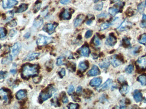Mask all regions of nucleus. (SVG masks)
<instances>
[{
    "instance_id": "f257e3e1",
    "label": "nucleus",
    "mask_w": 146,
    "mask_h": 109,
    "mask_svg": "<svg viewBox=\"0 0 146 109\" xmlns=\"http://www.w3.org/2000/svg\"><path fill=\"white\" fill-rule=\"evenodd\" d=\"M39 66L37 64H26L24 65L22 71V77L24 79L29 78V77L36 75L39 72Z\"/></svg>"
},
{
    "instance_id": "f03ea898",
    "label": "nucleus",
    "mask_w": 146,
    "mask_h": 109,
    "mask_svg": "<svg viewBox=\"0 0 146 109\" xmlns=\"http://www.w3.org/2000/svg\"><path fill=\"white\" fill-rule=\"evenodd\" d=\"M54 91V89L52 86H48L45 88L40 94L38 98L40 103H43L45 101L47 100L50 98L52 96L53 93Z\"/></svg>"
},
{
    "instance_id": "7ed1b4c3",
    "label": "nucleus",
    "mask_w": 146,
    "mask_h": 109,
    "mask_svg": "<svg viewBox=\"0 0 146 109\" xmlns=\"http://www.w3.org/2000/svg\"><path fill=\"white\" fill-rule=\"evenodd\" d=\"M52 38L40 35L36 41V43L39 46H45L51 43L52 41Z\"/></svg>"
},
{
    "instance_id": "20e7f679",
    "label": "nucleus",
    "mask_w": 146,
    "mask_h": 109,
    "mask_svg": "<svg viewBox=\"0 0 146 109\" xmlns=\"http://www.w3.org/2000/svg\"><path fill=\"white\" fill-rule=\"evenodd\" d=\"M123 6L124 4L123 3L115 4L113 7L109 8V13L112 16H115L117 14L120 12V9L123 8Z\"/></svg>"
},
{
    "instance_id": "39448f33",
    "label": "nucleus",
    "mask_w": 146,
    "mask_h": 109,
    "mask_svg": "<svg viewBox=\"0 0 146 109\" xmlns=\"http://www.w3.org/2000/svg\"><path fill=\"white\" fill-rule=\"evenodd\" d=\"M10 92L7 90L1 88L0 89V99L4 101L6 104L9 103L10 100Z\"/></svg>"
},
{
    "instance_id": "423d86ee",
    "label": "nucleus",
    "mask_w": 146,
    "mask_h": 109,
    "mask_svg": "<svg viewBox=\"0 0 146 109\" xmlns=\"http://www.w3.org/2000/svg\"><path fill=\"white\" fill-rule=\"evenodd\" d=\"M58 26L57 23L47 24L44 26L42 29L44 32H46L49 35H51L55 32L56 27Z\"/></svg>"
},
{
    "instance_id": "0eeeda50",
    "label": "nucleus",
    "mask_w": 146,
    "mask_h": 109,
    "mask_svg": "<svg viewBox=\"0 0 146 109\" xmlns=\"http://www.w3.org/2000/svg\"><path fill=\"white\" fill-rule=\"evenodd\" d=\"M18 4L16 0H3L2 6L4 9H10Z\"/></svg>"
},
{
    "instance_id": "6e6552de",
    "label": "nucleus",
    "mask_w": 146,
    "mask_h": 109,
    "mask_svg": "<svg viewBox=\"0 0 146 109\" xmlns=\"http://www.w3.org/2000/svg\"><path fill=\"white\" fill-rule=\"evenodd\" d=\"M109 60L110 63L114 67H118L122 63L121 61L118 58V56L116 54L110 57Z\"/></svg>"
},
{
    "instance_id": "1a4fd4ad",
    "label": "nucleus",
    "mask_w": 146,
    "mask_h": 109,
    "mask_svg": "<svg viewBox=\"0 0 146 109\" xmlns=\"http://www.w3.org/2000/svg\"><path fill=\"white\" fill-rule=\"evenodd\" d=\"M136 64L140 68L146 69V55L139 57L136 61Z\"/></svg>"
},
{
    "instance_id": "9d476101",
    "label": "nucleus",
    "mask_w": 146,
    "mask_h": 109,
    "mask_svg": "<svg viewBox=\"0 0 146 109\" xmlns=\"http://www.w3.org/2000/svg\"><path fill=\"white\" fill-rule=\"evenodd\" d=\"M78 50L81 56L84 57H88L90 53V50L88 45H83Z\"/></svg>"
},
{
    "instance_id": "9b49d317",
    "label": "nucleus",
    "mask_w": 146,
    "mask_h": 109,
    "mask_svg": "<svg viewBox=\"0 0 146 109\" xmlns=\"http://www.w3.org/2000/svg\"><path fill=\"white\" fill-rule=\"evenodd\" d=\"M112 84V80L111 79H108L101 86L97 88V91H98L99 92L105 91L109 89Z\"/></svg>"
},
{
    "instance_id": "f8f14e48",
    "label": "nucleus",
    "mask_w": 146,
    "mask_h": 109,
    "mask_svg": "<svg viewBox=\"0 0 146 109\" xmlns=\"http://www.w3.org/2000/svg\"><path fill=\"white\" fill-rule=\"evenodd\" d=\"M22 45L19 42H17L14 44L12 47V54L13 57H15L19 53Z\"/></svg>"
},
{
    "instance_id": "ddd939ff",
    "label": "nucleus",
    "mask_w": 146,
    "mask_h": 109,
    "mask_svg": "<svg viewBox=\"0 0 146 109\" xmlns=\"http://www.w3.org/2000/svg\"><path fill=\"white\" fill-rule=\"evenodd\" d=\"M100 74V71L98 67L95 65H93L92 66V68L91 70H90L87 73V75L88 76H95L97 75Z\"/></svg>"
},
{
    "instance_id": "4468645a",
    "label": "nucleus",
    "mask_w": 146,
    "mask_h": 109,
    "mask_svg": "<svg viewBox=\"0 0 146 109\" xmlns=\"http://www.w3.org/2000/svg\"><path fill=\"white\" fill-rule=\"evenodd\" d=\"M107 45L110 46H113L116 43L117 38L114 36V35L110 34L106 40Z\"/></svg>"
},
{
    "instance_id": "2eb2a0df",
    "label": "nucleus",
    "mask_w": 146,
    "mask_h": 109,
    "mask_svg": "<svg viewBox=\"0 0 146 109\" xmlns=\"http://www.w3.org/2000/svg\"><path fill=\"white\" fill-rule=\"evenodd\" d=\"M102 81V79L99 78H95L91 80L89 84L91 86H99L101 84Z\"/></svg>"
},
{
    "instance_id": "dca6fc26",
    "label": "nucleus",
    "mask_w": 146,
    "mask_h": 109,
    "mask_svg": "<svg viewBox=\"0 0 146 109\" xmlns=\"http://www.w3.org/2000/svg\"><path fill=\"white\" fill-rule=\"evenodd\" d=\"M43 24V20L42 18L38 16L36 18L33 22V26L36 28H39Z\"/></svg>"
},
{
    "instance_id": "f3484780",
    "label": "nucleus",
    "mask_w": 146,
    "mask_h": 109,
    "mask_svg": "<svg viewBox=\"0 0 146 109\" xmlns=\"http://www.w3.org/2000/svg\"><path fill=\"white\" fill-rule=\"evenodd\" d=\"M15 95L17 99L18 100H22L27 96V92L25 90H19L16 93Z\"/></svg>"
},
{
    "instance_id": "a211bd4d",
    "label": "nucleus",
    "mask_w": 146,
    "mask_h": 109,
    "mask_svg": "<svg viewBox=\"0 0 146 109\" xmlns=\"http://www.w3.org/2000/svg\"><path fill=\"white\" fill-rule=\"evenodd\" d=\"M133 98L134 100L137 103L142 101L143 100V96L141 92H138L137 90L134 92V94L133 95Z\"/></svg>"
},
{
    "instance_id": "6ab92c4d",
    "label": "nucleus",
    "mask_w": 146,
    "mask_h": 109,
    "mask_svg": "<svg viewBox=\"0 0 146 109\" xmlns=\"http://www.w3.org/2000/svg\"><path fill=\"white\" fill-rule=\"evenodd\" d=\"M40 55V53L38 52H34L33 53L30 54L27 57L25 58L24 59V61H31L34 60L36 58L38 57Z\"/></svg>"
},
{
    "instance_id": "aec40b11",
    "label": "nucleus",
    "mask_w": 146,
    "mask_h": 109,
    "mask_svg": "<svg viewBox=\"0 0 146 109\" xmlns=\"http://www.w3.org/2000/svg\"><path fill=\"white\" fill-rule=\"evenodd\" d=\"M88 67H89V65H88V61L80 62L79 65V68L80 71H82V72L86 71L88 68Z\"/></svg>"
},
{
    "instance_id": "412c9836",
    "label": "nucleus",
    "mask_w": 146,
    "mask_h": 109,
    "mask_svg": "<svg viewBox=\"0 0 146 109\" xmlns=\"http://www.w3.org/2000/svg\"><path fill=\"white\" fill-rule=\"evenodd\" d=\"M129 25V23H128L127 20L126 19L120 25L118 28H117V29L119 31H123L124 30H125L126 28H127Z\"/></svg>"
},
{
    "instance_id": "4be33fe9",
    "label": "nucleus",
    "mask_w": 146,
    "mask_h": 109,
    "mask_svg": "<svg viewBox=\"0 0 146 109\" xmlns=\"http://www.w3.org/2000/svg\"><path fill=\"white\" fill-rule=\"evenodd\" d=\"M129 88H130L129 86L128 85H123V86H122L120 89V94L123 96H125L129 92V89H130Z\"/></svg>"
},
{
    "instance_id": "5701e85b",
    "label": "nucleus",
    "mask_w": 146,
    "mask_h": 109,
    "mask_svg": "<svg viewBox=\"0 0 146 109\" xmlns=\"http://www.w3.org/2000/svg\"><path fill=\"white\" fill-rule=\"evenodd\" d=\"M28 8V5L26 4H22L19 6V7L16 10V13H22L25 11Z\"/></svg>"
},
{
    "instance_id": "b1692460",
    "label": "nucleus",
    "mask_w": 146,
    "mask_h": 109,
    "mask_svg": "<svg viewBox=\"0 0 146 109\" xmlns=\"http://www.w3.org/2000/svg\"><path fill=\"white\" fill-rule=\"evenodd\" d=\"M137 81L141 83V85L144 86L146 85V76L144 75H141L138 76L137 78Z\"/></svg>"
},
{
    "instance_id": "393cba45",
    "label": "nucleus",
    "mask_w": 146,
    "mask_h": 109,
    "mask_svg": "<svg viewBox=\"0 0 146 109\" xmlns=\"http://www.w3.org/2000/svg\"><path fill=\"white\" fill-rule=\"evenodd\" d=\"M110 63L109 60L105 59L100 63H99V66L101 68L107 69L109 66Z\"/></svg>"
},
{
    "instance_id": "a878e982",
    "label": "nucleus",
    "mask_w": 146,
    "mask_h": 109,
    "mask_svg": "<svg viewBox=\"0 0 146 109\" xmlns=\"http://www.w3.org/2000/svg\"><path fill=\"white\" fill-rule=\"evenodd\" d=\"M61 16L62 17L63 19L65 20H69L71 18V14L68 11V9H65V11L63 13Z\"/></svg>"
},
{
    "instance_id": "bb28decb",
    "label": "nucleus",
    "mask_w": 146,
    "mask_h": 109,
    "mask_svg": "<svg viewBox=\"0 0 146 109\" xmlns=\"http://www.w3.org/2000/svg\"><path fill=\"white\" fill-rule=\"evenodd\" d=\"M83 21V18L82 17H78L77 18H76L74 20V26L75 27H77L80 25L82 24Z\"/></svg>"
},
{
    "instance_id": "cd10ccee",
    "label": "nucleus",
    "mask_w": 146,
    "mask_h": 109,
    "mask_svg": "<svg viewBox=\"0 0 146 109\" xmlns=\"http://www.w3.org/2000/svg\"><path fill=\"white\" fill-rule=\"evenodd\" d=\"M13 57L12 55H9L8 57H6V58H4L2 60L1 63L2 64H8L10 62H11L13 60Z\"/></svg>"
},
{
    "instance_id": "c85d7f7f",
    "label": "nucleus",
    "mask_w": 146,
    "mask_h": 109,
    "mask_svg": "<svg viewBox=\"0 0 146 109\" xmlns=\"http://www.w3.org/2000/svg\"><path fill=\"white\" fill-rule=\"evenodd\" d=\"M67 66L68 69H69V70L72 71V72H74L76 70V64L75 63L71 62H68L67 63Z\"/></svg>"
},
{
    "instance_id": "c756f323",
    "label": "nucleus",
    "mask_w": 146,
    "mask_h": 109,
    "mask_svg": "<svg viewBox=\"0 0 146 109\" xmlns=\"http://www.w3.org/2000/svg\"><path fill=\"white\" fill-rule=\"evenodd\" d=\"M7 34V30L5 28H0V39H2L6 37Z\"/></svg>"
},
{
    "instance_id": "7c9ffc66",
    "label": "nucleus",
    "mask_w": 146,
    "mask_h": 109,
    "mask_svg": "<svg viewBox=\"0 0 146 109\" xmlns=\"http://www.w3.org/2000/svg\"><path fill=\"white\" fill-rule=\"evenodd\" d=\"M103 6V3L102 2H100L98 4H96L93 6V9H95V10L100 11L102 9Z\"/></svg>"
},
{
    "instance_id": "2f4dec72",
    "label": "nucleus",
    "mask_w": 146,
    "mask_h": 109,
    "mask_svg": "<svg viewBox=\"0 0 146 109\" xmlns=\"http://www.w3.org/2000/svg\"><path fill=\"white\" fill-rule=\"evenodd\" d=\"M112 25V23H104L101 26L100 28V30L101 31L105 30V29H107V28H109Z\"/></svg>"
},
{
    "instance_id": "473e14b6",
    "label": "nucleus",
    "mask_w": 146,
    "mask_h": 109,
    "mask_svg": "<svg viewBox=\"0 0 146 109\" xmlns=\"http://www.w3.org/2000/svg\"><path fill=\"white\" fill-rule=\"evenodd\" d=\"M144 8L145 5L143 4V2L141 3L138 6V11L141 14H142L143 13L144 10Z\"/></svg>"
},
{
    "instance_id": "72a5a7b5",
    "label": "nucleus",
    "mask_w": 146,
    "mask_h": 109,
    "mask_svg": "<svg viewBox=\"0 0 146 109\" xmlns=\"http://www.w3.org/2000/svg\"><path fill=\"white\" fill-rule=\"evenodd\" d=\"M134 70V67L132 65H128L126 68V72L128 74L132 73Z\"/></svg>"
},
{
    "instance_id": "f704fd0d",
    "label": "nucleus",
    "mask_w": 146,
    "mask_h": 109,
    "mask_svg": "<svg viewBox=\"0 0 146 109\" xmlns=\"http://www.w3.org/2000/svg\"><path fill=\"white\" fill-rule=\"evenodd\" d=\"M68 109H77L79 107V105L77 104H73L70 103L68 105Z\"/></svg>"
},
{
    "instance_id": "c9c22d12",
    "label": "nucleus",
    "mask_w": 146,
    "mask_h": 109,
    "mask_svg": "<svg viewBox=\"0 0 146 109\" xmlns=\"http://www.w3.org/2000/svg\"><path fill=\"white\" fill-rule=\"evenodd\" d=\"M140 43L143 45H146V34L143 35L141 39L139 41Z\"/></svg>"
},
{
    "instance_id": "e433bc0d",
    "label": "nucleus",
    "mask_w": 146,
    "mask_h": 109,
    "mask_svg": "<svg viewBox=\"0 0 146 109\" xmlns=\"http://www.w3.org/2000/svg\"><path fill=\"white\" fill-rule=\"evenodd\" d=\"M142 20L143 22H142L140 24V26L141 27L143 28L146 27V15L145 14H143V16H142Z\"/></svg>"
},
{
    "instance_id": "4c0bfd02",
    "label": "nucleus",
    "mask_w": 146,
    "mask_h": 109,
    "mask_svg": "<svg viewBox=\"0 0 146 109\" xmlns=\"http://www.w3.org/2000/svg\"><path fill=\"white\" fill-rule=\"evenodd\" d=\"M64 58L62 57H59L57 58V61H56V64L58 66H60L62 64H64Z\"/></svg>"
},
{
    "instance_id": "58836bf2",
    "label": "nucleus",
    "mask_w": 146,
    "mask_h": 109,
    "mask_svg": "<svg viewBox=\"0 0 146 109\" xmlns=\"http://www.w3.org/2000/svg\"><path fill=\"white\" fill-rule=\"evenodd\" d=\"M93 40V43H94V45L95 46H98L100 45V40L98 37L95 36Z\"/></svg>"
},
{
    "instance_id": "ea45409f",
    "label": "nucleus",
    "mask_w": 146,
    "mask_h": 109,
    "mask_svg": "<svg viewBox=\"0 0 146 109\" xmlns=\"http://www.w3.org/2000/svg\"><path fill=\"white\" fill-rule=\"evenodd\" d=\"M7 76V73L6 72L0 71V80L6 79Z\"/></svg>"
},
{
    "instance_id": "a19ab883",
    "label": "nucleus",
    "mask_w": 146,
    "mask_h": 109,
    "mask_svg": "<svg viewBox=\"0 0 146 109\" xmlns=\"http://www.w3.org/2000/svg\"><path fill=\"white\" fill-rule=\"evenodd\" d=\"M51 104L52 105H54L56 107V106H59V103L58 100L56 98H54L51 100Z\"/></svg>"
},
{
    "instance_id": "79ce46f5",
    "label": "nucleus",
    "mask_w": 146,
    "mask_h": 109,
    "mask_svg": "<svg viewBox=\"0 0 146 109\" xmlns=\"http://www.w3.org/2000/svg\"><path fill=\"white\" fill-rule=\"evenodd\" d=\"M61 100H62L63 103H64V104L68 103V100L67 97L66 96V95H65V93H64V95L63 94L62 98H61Z\"/></svg>"
},
{
    "instance_id": "37998d69",
    "label": "nucleus",
    "mask_w": 146,
    "mask_h": 109,
    "mask_svg": "<svg viewBox=\"0 0 146 109\" xmlns=\"http://www.w3.org/2000/svg\"><path fill=\"white\" fill-rule=\"evenodd\" d=\"M92 33H93V31L92 30H89L87 31L85 34V37L86 38H89L92 36Z\"/></svg>"
},
{
    "instance_id": "c03bdc74",
    "label": "nucleus",
    "mask_w": 146,
    "mask_h": 109,
    "mask_svg": "<svg viewBox=\"0 0 146 109\" xmlns=\"http://www.w3.org/2000/svg\"><path fill=\"white\" fill-rule=\"evenodd\" d=\"M65 74H66L65 70L64 68L61 69V71L59 72V75L60 77L61 78L63 77L65 75Z\"/></svg>"
},
{
    "instance_id": "a18cd8bd",
    "label": "nucleus",
    "mask_w": 146,
    "mask_h": 109,
    "mask_svg": "<svg viewBox=\"0 0 146 109\" xmlns=\"http://www.w3.org/2000/svg\"><path fill=\"white\" fill-rule=\"evenodd\" d=\"M74 90V86L73 85H70L69 86L68 90V93L69 95H71Z\"/></svg>"
},
{
    "instance_id": "49530a36",
    "label": "nucleus",
    "mask_w": 146,
    "mask_h": 109,
    "mask_svg": "<svg viewBox=\"0 0 146 109\" xmlns=\"http://www.w3.org/2000/svg\"><path fill=\"white\" fill-rule=\"evenodd\" d=\"M17 32L15 30V29H11V30L10 31V32H9V36H10V37H13V36L16 34Z\"/></svg>"
},
{
    "instance_id": "de8ad7c7",
    "label": "nucleus",
    "mask_w": 146,
    "mask_h": 109,
    "mask_svg": "<svg viewBox=\"0 0 146 109\" xmlns=\"http://www.w3.org/2000/svg\"><path fill=\"white\" fill-rule=\"evenodd\" d=\"M123 43L124 45H126L127 46H129V45H130V41L129 40L128 38H124L123 39Z\"/></svg>"
},
{
    "instance_id": "09e8293b",
    "label": "nucleus",
    "mask_w": 146,
    "mask_h": 109,
    "mask_svg": "<svg viewBox=\"0 0 146 109\" xmlns=\"http://www.w3.org/2000/svg\"><path fill=\"white\" fill-rule=\"evenodd\" d=\"M17 25L16 22L15 21V20H13L10 21L8 24V26L9 27H15Z\"/></svg>"
},
{
    "instance_id": "8fccbe9b",
    "label": "nucleus",
    "mask_w": 146,
    "mask_h": 109,
    "mask_svg": "<svg viewBox=\"0 0 146 109\" xmlns=\"http://www.w3.org/2000/svg\"><path fill=\"white\" fill-rule=\"evenodd\" d=\"M128 11H127V15H128L129 16H132L133 15V13H134V11H133L132 9H131V8H129V10H127Z\"/></svg>"
},
{
    "instance_id": "3c124183",
    "label": "nucleus",
    "mask_w": 146,
    "mask_h": 109,
    "mask_svg": "<svg viewBox=\"0 0 146 109\" xmlns=\"http://www.w3.org/2000/svg\"><path fill=\"white\" fill-rule=\"evenodd\" d=\"M41 3H40V4L38 3L36 5V6H35L34 9L35 11H36V13L40 9V7H41Z\"/></svg>"
},
{
    "instance_id": "603ef678",
    "label": "nucleus",
    "mask_w": 146,
    "mask_h": 109,
    "mask_svg": "<svg viewBox=\"0 0 146 109\" xmlns=\"http://www.w3.org/2000/svg\"><path fill=\"white\" fill-rule=\"evenodd\" d=\"M107 16V14H106V13H101V14L97 15V17L98 18H102V17L106 18V17Z\"/></svg>"
},
{
    "instance_id": "864d4df0",
    "label": "nucleus",
    "mask_w": 146,
    "mask_h": 109,
    "mask_svg": "<svg viewBox=\"0 0 146 109\" xmlns=\"http://www.w3.org/2000/svg\"><path fill=\"white\" fill-rule=\"evenodd\" d=\"M82 88L81 86H79L77 88V93L78 94H80L82 93Z\"/></svg>"
},
{
    "instance_id": "5fc2aeb1",
    "label": "nucleus",
    "mask_w": 146,
    "mask_h": 109,
    "mask_svg": "<svg viewBox=\"0 0 146 109\" xmlns=\"http://www.w3.org/2000/svg\"><path fill=\"white\" fill-rule=\"evenodd\" d=\"M70 0H61L60 1V3L62 4H67Z\"/></svg>"
},
{
    "instance_id": "6e6d98bb",
    "label": "nucleus",
    "mask_w": 146,
    "mask_h": 109,
    "mask_svg": "<svg viewBox=\"0 0 146 109\" xmlns=\"http://www.w3.org/2000/svg\"><path fill=\"white\" fill-rule=\"evenodd\" d=\"M33 81L35 83H37V82H39V78L38 77H35L33 79Z\"/></svg>"
},
{
    "instance_id": "4d7b16f0",
    "label": "nucleus",
    "mask_w": 146,
    "mask_h": 109,
    "mask_svg": "<svg viewBox=\"0 0 146 109\" xmlns=\"http://www.w3.org/2000/svg\"><path fill=\"white\" fill-rule=\"evenodd\" d=\"M73 100L75 102H80V99L79 98H78L77 97H73Z\"/></svg>"
},
{
    "instance_id": "13d9d810",
    "label": "nucleus",
    "mask_w": 146,
    "mask_h": 109,
    "mask_svg": "<svg viewBox=\"0 0 146 109\" xmlns=\"http://www.w3.org/2000/svg\"><path fill=\"white\" fill-rule=\"evenodd\" d=\"M30 36V33H29V32H27V33H26L24 35V38L27 39V38H29Z\"/></svg>"
},
{
    "instance_id": "bf43d9fd",
    "label": "nucleus",
    "mask_w": 146,
    "mask_h": 109,
    "mask_svg": "<svg viewBox=\"0 0 146 109\" xmlns=\"http://www.w3.org/2000/svg\"><path fill=\"white\" fill-rule=\"evenodd\" d=\"M16 70L15 69H12V70H10V73H11L13 74H15L16 73Z\"/></svg>"
},
{
    "instance_id": "052dcab7",
    "label": "nucleus",
    "mask_w": 146,
    "mask_h": 109,
    "mask_svg": "<svg viewBox=\"0 0 146 109\" xmlns=\"http://www.w3.org/2000/svg\"><path fill=\"white\" fill-rule=\"evenodd\" d=\"M92 19H89L86 21V24H88V25H89V24H91V23H92Z\"/></svg>"
},
{
    "instance_id": "680f3d73",
    "label": "nucleus",
    "mask_w": 146,
    "mask_h": 109,
    "mask_svg": "<svg viewBox=\"0 0 146 109\" xmlns=\"http://www.w3.org/2000/svg\"><path fill=\"white\" fill-rule=\"evenodd\" d=\"M118 80H119V81H120V82H121L123 81H124V79L122 77L119 78V79H118Z\"/></svg>"
},
{
    "instance_id": "e2e57ef3",
    "label": "nucleus",
    "mask_w": 146,
    "mask_h": 109,
    "mask_svg": "<svg viewBox=\"0 0 146 109\" xmlns=\"http://www.w3.org/2000/svg\"><path fill=\"white\" fill-rule=\"evenodd\" d=\"M93 2H94V3H97L99 1V0H93Z\"/></svg>"
},
{
    "instance_id": "0e129e2a",
    "label": "nucleus",
    "mask_w": 146,
    "mask_h": 109,
    "mask_svg": "<svg viewBox=\"0 0 146 109\" xmlns=\"http://www.w3.org/2000/svg\"><path fill=\"white\" fill-rule=\"evenodd\" d=\"M120 1V0H116V1Z\"/></svg>"
},
{
    "instance_id": "69168bd1",
    "label": "nucleus",
    "mask_w": 146,
    "mask_h": 109,
    "mask_svg": "<svg viewBox=\"0 0 146 109\" xmlns=\"http://www.w3.org/2000/svg\"><path fill=\"white\" fill-rule=\"evenodd\" d=\"M1 48V45H0V48Z\"/></svg>"
},
{
    "instance_id": "338daca9",
    "label": "nucleus",
    "mask_w": 146,
    "mask_h": 109,
    "mask_svg": "<svg viewBox=\"0 0 146 109\" xmlns=\"http://www.w3.org/2000/svg\"><path fill=\"white\" fill-rule=\"evenodd\" d=\"M145 4H146V2H145Z\"/></svg>"
}]
</instances>
